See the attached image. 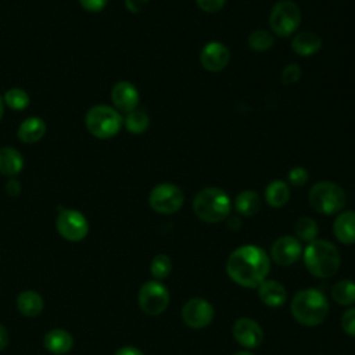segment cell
Wrapping results in <instances>:
<instances>
[{
	"mask_svg": "<svg viewBox=\"0 0 355 355\" xmlns=\"http://www.w3.org/2000/svg\"><path fill=\"white\" fill-rule=\"evenodd\" d=\"M6 191H7L8 196H18L19 191H21L19 182L15 180V179H10L6 184Z\"/></svg>",
	"mask_w": 355,
	"mask_h": 355,
	"instance_id": "cell-37",
	"label": "cell"
},
{
	"mask_svg": "<svg viewBox=\"0 0 355 355\" xmlns=\"http://www.w3.org/2000/svg\"><path fill=\"white\" fill-rule=\"evenodd\" d=\"M290 311L300 324L313 327L323 323L327 318L329 302L320 290L304 288L293 297Z\"/></svg>",
	"mask_w": 355,
	"mask_h": 355,
	"instance_id": "cell-2",
	"label": "cell"
},
{
	"mask_svg": "<svg viewBox=\"0 0 355 355\" xmlns=\"http://www.w3.org/2000/svg\"><path fill=\"white\" fill-rule=\"evenodd\" d=\"M234 208L243 216H252L261 209V197L254 190H243L234 200Z\"/></svg>",
	"mask_w": 355,
	"mask_h": 355,
	"instance_id": "cell-23",
	"label": "cell"
},
{
	"mask_svg": "<svg viewBox=\"0 0 355 355\" xmlns=\"http://www.w3.org/2000/svg\"><path fill=\"white\" fill-rule=\"evenodd\" d=\"M304 262L312 276L326 279L337 273L341 259L340 252L333 243L315 239L304 251Z\"/></svg>",
	"mask_w": 355,
	"mask_h": 355,
	"instance_id": "cell-3",
	"label": "cell"
},
{
	"mask_svg": "<svg viewBox=\"0 0 355 355\" xmlns=\"http://www.w3.org/2000/svg\"><path fill=\"white\" fill-rule=\"evenodd\" d=\"M111 100L118 110L123 112H130L136 110L139 104V92L133 86V83L128 80H121L112 87Z\"/></svg>",
	"mask_w": 355,
	"mask_h": 355,
	"instance_id": "cell-15",
	"label": "cell"
},
{
	"mask_svg": "<svg viewBox=\"0 0 355 355\" xmlns=\"http://www.w3.org/2000/svg\"><path fill=\"white\" fill-rule=\"evenodd\" d=\"M148 3V0H125V4H126V8L132 12H139L141 11L146 4Z\"/></svg>",
	"mask_w": 355,
	"mask_h": 355,
	"instance_id": "cell-36",
	"label": "cell"
},
{
	"mask_svg": "<svg viewBox=\"0 0 355 355\" xmlns=\"http://www.w3.org/2000/svg\"><path fill=\"white\" fill-rule=\"evenodd\" d=\"M114 355H144L139 348L132 347V345H126L119 348Z\"/></svg>",
	"mask_w": 355,
	"mask_h": 355,
	"instance_id": "cell-38",
	"label": "cell"
},
{
	"mask_svg": "<svg viewBox=\"0 0 355 355\" xmlns=\"http://www.w3.org/2000/svg\"><path fill=\"white\" fill-rule=\"evenodd\" d=\"M290 198V189L283 180H272L265 189V200L273 208H280L287 204Z\"/></svg>",
	"mask_w": 355,
	"mask_h": 355,
	"instance_id": "cell-24",
	"label": "cell"
},
{
	"mask_svg": "<svg viewBox=\"0 0 355 355\" xmlns=\"http://www.w3.org/2000/svg\"><path fill=\"white\" fill-rule=\"evenodd\" d=\"M233 355H252L250 351H237Z\"/></svg>",
	"mask_w": 355,
	"mask_h": 355,
	"instance_id": "cell-40",
	"label": "cell"
},
{
	"mask_svg": "<svg viewBox=\"0 0 355 355\" xmlns=\"http://www.w3.org/2000/svg\"><path fill=\"white\" fill-rule=\"evenodd\" d=\"M196 3L202 11L212 14L219 11L225 6L226 0H196Z\"/></svg>",
	"mask_w": 355,
	"mask_h": 355,
	"instance_id": "cell-34",
	"label": "cell"
},
{
	"mask_svg": "<svg viewBox=\"0 0 355 355\" xmlns=\"http://www.w3.org/2000/svg\"><path fill=\"white\" fill-rule=\"evenodd\" d=\"M331 298L341 305L355 304V282L349 279L337 282L331 288Z\"/></svg>",
	"mask_w": 355,
	"mask_h": 355,
	"instance_id": "cell-25",
	"label": "cell"
},
{
	"mask_svg": "<svg viewBox=\"0 0 355 355\" xmlns=\"http://www.w3.org/2000/svg\"><path fill=\"white\" fill-rule=\"evenodd\" d=\"M43 306H44V301L42 295L32 290L22 291L17 298L18 311L28 318L37 316L43 311Z\"/></svg>",
	"mask_w": 355,
	"mask_h": 355,
	"instance_id": "cell-20",
	"label": "cell"
},
{
	"mask_svg": "<svg viewBox=\"0 0 355 355\" xmlns=\"http://www.w3.org/2000/svg\"><path fill=\"white\" fill-rule=\"evenodd\" d=\"M301 78V68L297 64H288L282 72V82L284 85H294Z\"/></svg>",
	"mask_w": 355,
	"mask_h": 355,
	"instance_id": "cell-31",
	"label": "cell"
},
{
	"mask_svg": "<svg viewBox=\"0 0 355 355\" xmlns=\"http://www.w3.org/2000/svg\"><path fill=\"white\" fill-rule=\"evenodd\" d=\"M4 101L10 108L21 111L29 105V96L25 90L14 87V89H10L6 92Z\"/></svg>",
	"mask_w": 355,
	"mask_h": 355,
	"instance_id": "cell-30",
	"label": "cell"
},
{
	"mask_svg": "<svg viewBox=\"0 0 355 355\" xmlns=\"http://www.w3.org/2000/svg\"><path fill=\"white\" fill-rule=\"evenodd\" d=\"M58 233L69 241H80L89 233V222L85 215L76 209H62L55 220Z\"/></svg>",
	"mask_w": 355,
	"mask_h": 355,
	"instance_id": "cell-10",
	"label": "cell"
},
{
	"mask_svg": "<svg viewBox=\"0 0 355 355\" xmlns=\"http://www.w3.org/2000/svg\"><path fill=\"white\" fill-rule=\"evenodd\" d=\"M230 60L229 49L220 42H211L205 44L200 54V62L202 68L209 72L222 71Z\"/></svg>",
	"mask_w": 355,
	"mask_h": 355,
	"instance_id": "cell-14",
	"label": "cell"
},
{
	"mask_svg": "<svg viewBox=\"0 0 355 355\" xmlns=\"http://www.w3.org/2000/svg\"><path fill=\"white\" fill-rule=\"evenodd\" d=\"M294 230H295V234L298 239L304 240V241H313L318 236V223L309 218V216H302L297 220L295 226H294Z\"/></svg>",
	"mask_w": 355,
	"mask_h": 355,
	"instance_id": "cell-27",
	"label": "cell"
},
{
	"mask_svg": "<svg viewBox=\"0 0 355 355\" xmlns=\"http://www.w3.org/2000/svg\"><path fill=\"white\" fill-rule=\"evenodd\" d=\"M333 232L336 239L340 243L354 244L355 243V211L341 212L333 223Z\"/></svg>",
	"mask_w": 355,
	"mask_h": 355,
	"instance_id": "cell-16",
	"label": "cell"
},
{
	"mask_svg": "<svg viewBox=\"0 0 355 355\" xmlns=\"http://www.w3.org/2000/svg\"><path fill=\"white\" fill-rule=\"evenodd\" d=\"M345 201L344 190L334 182L322 180L315 183L309 190V204L322 215L337 214L344 208Z\"/></svg>",
	"mask_w": 355,
	"mask_h": 355,
	"instance_id": "cell-5",
	"label": "cell"
},
{
	"mask_svg": "<svg viewBox=\"0 0 355 355\" xmlns=\"http://www.w3.org/2000/svg\"><path fill=\"white\" fill-rule=\"evenodd\" d=\"M8 340H10V337H8L7 329H6L3 324H0V351L7 347Z\"/></svg>",
	"mask_w": 355,
	"mask_h": 355,
	"instance_id": "cell-39",
	"label": "cell"
},
{
	"mask_svg": "<svg viewBox=\"0 0 355 355\" xmlns=\"http://www.w3.org/2000/svg\"><path fill=\"white\" fill-rule=\"evenodd\" d=\"M79 3L85 10L96 12V11H101L107 6L108 0H79Z\"/></svg>",
	"mask_w": 355,
	"mask_h": 355,
	"instance_id": "cell-35",
	"label": "cell"
},
{
	"mask_svg": "<svg viewBox=\"0 0 355 355\" xmlns=\"http://www.w3.org/2000/svg\"><path fill=\"white\" fill-rule=\"evenodd\" d=\"M230 198L218 187H205L200 190L193 200L194 214L207 223L225 220L230 214Z\"/></svg>",
	"mask_w": 355,
	"mask_h": 355,
	"instance_id": "cell-4",
	"label": "cell"
},
{
	"mask_svg": "<svg viewBox=\"0 0 355 355\" xmlns=\"http://www.w3.org/2000/svg\"><path fill=\"white\" fill-rule=\"evenodd\" d=\"M320 47H322V39L319 37V35L311 31H302L297 33L291 40V49L294 50V53L302 57L318 53Z\"/></svg>",
	"mask_w": 355,
	"mask_h": 355,
	"instance_id": "cell-19",
	"label": "cell"
},
{
	"mask_svg": "<svg viewBox=\"0 0 355 355\" xmlns=\"http://www.w3.org/2000/svg\"><path fill=\"white\" fill-rule=\"evenodd\" d=\"M46 133V123L37 116L26 118L18 128V137L24 143H36Z\"/></svg>",
	"mask_w": 355,
	"mask_h": 355,
	"instance_id": "cell-21",
	"label": "cell"
},
{
	"mask_svg": "<svg viewBox=\"0 0 355 355\" xmlns=\"http://www.w3.org/2000/svg\"><path fill=\"white\" fill-rule=\"evenodd\" d=\"M270 270V259L266 252L252 244L236 248L227 258L226 272L239 286L247 288L258 287L266 280Z\"/></svg>",
	"mask_w": 355,
	"mask_h": 355,
	"instance_id": "cell-1",
	"label": "cell"
},
{
	"mask_svg": "<svg viewBox=\"0 0 355 355\" xmlns=\"http://www.w3.org/2000/svg\"><path fill=\"white\" fill-rule=\"evenodd\" d=\"M24 166V158L18 150L12 147L0 148V172L6 176H15Z\"/></svg>",
	"mask_w": 355,
	"mask_h": 355,
	"instance_id": "cell-22",
	"label": "cell"
},
{
	"mask_svg": "<svg viewBox=\"0 0 355 355\" xmlns=\"http://www.w3.org/2000/svg\"><path fill=\"white\" fill-rule=\"evenodd\" d=\"M150 123V118L144 111L140 110H133L128 112L125 118V126L130 133H143Z\"/></svg>",
	"mask_w": 355,
	"mask_h": 355,
	"instance_id": "cell-26",
	"label": "cell"
},
{
	"mask_svg": "<svg viewBox=\"0 0 355 355\" xmlns=\"http://www.w3.org/2000/svg\"><path fill=\"white\" fill-rule=\"evenodd\" d=\"M43 345L49 352L55 355H62L72 348L73 338L67 330L53 329L46 333L43 338Z\"/></svg>",
	"mask_w": 355,
	"mask_h": 355,
	"instance_id": "cell-17",
	"label": "cell"
},
{
	"mask_svg": "<svg viewBox=\"0 0 355 355\" xmlns=\"http://www.w3.org/2000/svg\"><path fill=\"white\" fill-rule=\"evenodd\" d=\"M308 171L302 166H295V168H291L290 172H288V182L293 184V186H304L306 182H308Z\"/></svg>",
	"mask_w": 355,
	"mask_h": 355,
	"instance_id": "cell-32",
	"label": "cell"
},
{
	"mask_svg": "<svg viewBox=\"0 0 355 355\" xmlns=\"http://www.w3.org/2000/svg\"><path fill=\"white\" fill-rule=\"evenodd\" d=\"M3 111H4V105H3V100H1V97H0V119H1V116H3Z\"/></svg>",
	"mask_w": 355,
	"mask_h": 355,
	"instance_id": "cell-41",
	"label": "cell"
},
{
	"mask_svg": "<svg viewBox=\"0 0 355 355\" xmlns=\"http://www.w3.org/2000/svg\"><path fill=\"white\" fill-rule=\"evenodd\" d=\"M302 254V247L298 239L294 236L279 237L270 248V257L275 263L280 266H288L298 261Z\"/></svg>",
	"mask_w": 355,
	"mask_h": 355,
	"instance_id": "cell-12",
	"label": "cell"
},
{
	"mask_svg": "<svg viewBox=\"0 0 355 355\" xmlns=\"http://www.w3.org/2000/svg\"><path fill=\"white\" fill-rule=\"evenodd\" d=\"M275 43L272 33L266 29H255L248 36V44L254 51H266Z\"/></svg>",
	"mask_w": 355,
	"mask_h": 355,
	"instance_id": "cell-28",
	"label": "cell"
},
{
	"mask_svg": "<svg viewBox=\"0 0 355 355\" xmlns=\"http://www.w3.org/2000/svg\"><path fill=\"white\" fill-rule=\"evenodd\" d=\"M233 337L244 348H257L263 338L262 327L250 318H240L233 324Z\"/></svg>",
	"mask_w": 355,
	"mask_h": 355,
	"instance_id": "cell-13",
	"label": "cell"
},
{
	"mask_svg": "<svg viewBox=\"0 0 355 355\" xmlns=\"http://www.w3.org/2000/svg\"><path fill=\"white\" fill-rule=\"evenodd\" d=\"M258 297L268 306H280L284 304L287 294L283 284L276 280H263L258 286Z\"/></svg>",
	"mask_w": 355,
	"mask_h": 355,
	"instance_id": "cell-18",
	"label": "cell"
},
{
	"mask_svg": "<svg viewBox=\"0 0 355 355\" xmlns=\"http://www.w3.org/2000/svg\"><path fill=\"white\" fill-rule=\"evenodd\" d=\"M301 24V11L294 1L280 0L277 1L269 15L270 29L277 36H290L293 35Z\"/></svg>",
	"mask_w": 355,
	"mask_h": 355,
	"instance_id": "cell-7",
	"label": "cell"
},
{
	"mask_svg": "<svg viewBox=\"0 0 355 355\" xmlns=\"http://www.w3.org/2000/svg\"><path fill=\"white\" fill-rule=\"evenodd\" d=\"M341 326L348 336L355 337V308H351L343 313Z\"/></svg>",
	"mask_w": 355,
	"mask_h": 355,
	"instance_id": "cell-33",
	"label": "cell"
},
{
	"mask_svg": "<svg viewBox=\"0 0 355 355\" xmlns=\"http://www.w3.org/2000/svg\"><path fill=\"white\" fill-rule=\"evenodd\" d=\"M148 202L155 212L169 215L178 212L182 208L184 196L178 186L172 183H159L151 190Z\"/></svg>",
	"mask_w": 355,
	"mask_h": 355,
	"instance_id": "cell-9",
	"label": "cell"
},
{
	"mask_svg": "<svg viewBox=\"0 0 355 355\" xmlns=\"http://www.w3.org/2000/svg\"><path fill=\"white\" fill-rule=\"evenodd\" d=\"M137 301L144 313L157 316L161 315L169 305V291L161 282L150 280L140 287Z\"/></svg>",
	"mask_w": 355,
	"mask_h": 355,
	"instance_id": "cell-8",
	"label": "cell"
},
{
	"mask_svg": "<svg viewBox=\"0 0 355 355\" xmlns=\"http://www.w3.org/2000/svg\"><path fill=\"white\" fill-rule=\"evenodd\" d=\"M150 270L155 279L162 280V279L168 277L172 270V259L165 254H158L153 258Z\"/></svg>",
	"mask_w": 355,
	"mask_h": 355,
	"instance_id": "cell-29",
	"label": "cell"
},
{
	"mask_svg": "<svg viewBox=\"0 0 355 355\" xmlns=\"http://www.w3.org/2000/svg\"><path fill=\"white\" fill-rule=\"evenodd\" d=\"M215 316L214 306L204 298H191L182 308V319L191 329L207 327Z\"/></svg>",
	"mask_w": 355,
	"mask_h": 355,
	"instance_id": "cell-11",
	"label": "cell"
},
{
	"mask_svg": "<svg viewBox=\"0 0 355 355\" xmlns=\"http://www.w3.org/2000/svg\"><path fill=\"white\" fill-rule=\"evenodd\" d=\"M122 126L119 112L108 105H94L86 114V128L97 139L115 136Z\"/></svg>",
	"mask_w": 355,
	"mask_h": 355,
	"instance_id": "cell-6",
	"label": "cell"
}]
</instances>
